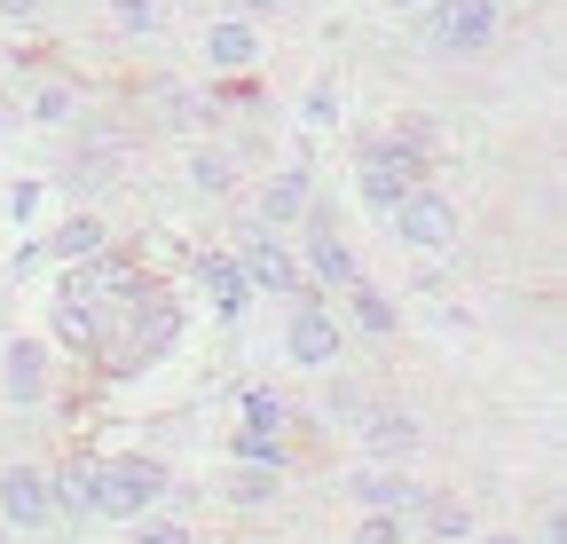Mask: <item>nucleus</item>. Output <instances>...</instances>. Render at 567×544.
<instances>
[{"label": "nucleus", "mask_w": 567, "mask_h": 544, "mask_svg": "<svg viewBox=\"0 0 567 544\" xmlns=\"http://www.w3.org/2000/svg\"><path fill=\"white\" fill-rule=\"evenodd\" d=\"M237 434H300L292 394L268 387V379H245V387H237Z\"/></svg>", "instance_id": "16"}, {"label": "nucleus", "mask_w": 567, "mask_h": 544, "mask_svg": "<svg viewBox=\"0 0 567 544\" xmlns=\"http://www.w3.org/2000/svg\"><path fill=\"white\" fill-rule=\"evenodd\" d=\"M347 356V324L323 292H300L292 308H284V363L292 371H339Z\"/></svg>", "instance_id": "5"}, {"label": "nucleus", "mask_w": 567, "mask_h": 544, "mask_svg": "<svg viewBox=\"0 0 567 544\" xmlns=\"http://www.w3.org/2000/svg\"><path fill=\"white\" fill-rule=\"evenodd\" d=\"M417 32L434 55H488L496 40H505V0H425L417 9Z\"/></svg>", "instance_id": "2"}, {"label": "nucleus", "mask_w": 567, "mask_h": 544, "mask_svg": "<svg viewBox=\"0 0 567 544\" xmlns=\"http://www.w3.org/2000/svg\"><path fill=\"white\" fill-rule=\"evenodd\" d=\"M111 32L118 40H158L166 32V0H111Z\"/></svg>", "instance_id": "23"}, {"label": "nucleus", "mask_w": 567, "mask_h": 544, "mask_svg": "<svg viewBox=\"0 0 567 544\" xmlns=\"http://www.w3.org/2000/svg\"><path fill=\"white\" fill-rule=\"evenodd\" d=\"M481 521H473V505L457 497V490H425L417 497V513H410V536H434V544H465Z\"/></svg>", "instance_id": "19"}, {"label": "nucleus", "mask_w": 567, "mask_h": 544, "mask_svg": "<svg viewBox=\"0 0 567 544\" xmlns=\"http://www.w3.org/2000/svg\"><path fill=\"white\" fill-rule=\"evenodd\" d=\"M473 544H528L520 528H473Z\"/></svg>", "instance_id": "32"}, {"label": "nucleus", "mask_w": 567, "mask_h": 544, "mask_svg": "<svg viewBox=\"0 0 567 544\" xmlns=\"http://www.w3.org/2000/svg\"><path fill=\"white\" fill-rule=\"evenodd\" d=\"M205 63L221 80H252V63H260V24L252 17H213L205 24Z\"/></svg>", "instance_id": "15"}, {"label": "nucleus", "mask_w": 567, "mask_h": 544, "mask_svg": "<svg viewBox=\"0 0 567 544\" xmlns=\"http://www.w3.org/2000/svg\"><path fill=\"white\" fill-rule=\"evenodd\" d=\"M95 497H103V528H126L174 497V465L158 450H111L95 458Z\"/></svg>", "instance_id": "1"}, {"label": "nucleus", "mask_w": 567, "mask_h": 544, "mask_svg": "<svg viewBox=\"0 0 567 544\" xmlns=\"http://www.w3.org/2000/svg\"><path fill=\"white\" fill-rule=\"evenodd\" d=\"M182 174H189V189H197V197H237V158H229L221 143L182 151Z\"/></svg>", "instance_id": "20"}, {"label": "nucleus", "mask_w": 567, "mask_h": 544, "mask_svg": "<svg viewBox=\"0 0 567 544\" xmlns=\"http://www.w3.org/2000/svg\"><path fill=\"white\" fill-rule=\"evenodd\" d=\"M24 119L32 126H80L87 119V88L71 80V72H40L32 95H24Z\"/></svg>", "instance_id": "18"}, {"label": "nucleus", "mask_w": 567, "mask_h": 544, "mask_svg": "<svg viewBox=\"0 0 567 544\" xmlns=\"http://www.w3.org/2000/svg\"><path fill=\"white\" fill-rule=\"evenodd\" d=\"M386 134H402V143H410L417 158H434V151H442V126H434V119H425V111H402V119H394Z\"/></svg>", "instance_id": "27"}, {"label": "nucleus", "mask_w": 567, "mask_h": 544, "mask_svg": "<svg viewBox=\"0 0 567 544\" xmlns=\"http://www.w3.org/2000/svg\"><path fill=\"white\" fill-rule=\"evenodd\" d=\"M0 544H9V528H0Z\"/></svg>", "instance_id": "34"}, {"label": "nucleus", "mask_w": 567, "mask_h": 544, "mask_svg": "<svg viewBox=\"0 0 567 544\" xmlns=\"http://www.w3.org/2000/svg\"><path fill=\"white\" fill-rule=\"evenodd\" d=\"M95 339H103V316H95V300H55V308H48V348H55V356H71V363L87 371Z\"/></svg>", "instance_id": "17"}, {"label": "nucleus", "mask_w": 567, "mask_h": 544, "mask_svg": "<svg viewBox=\"0 0 567 544\" xmlns=\"http://www.w3.org/2000/svg\"><path fill=\"white\" fill-rule=\"evenodd\" d=\"M9 277L24 285V277H48V245H40V229H24L17 237V253H9Z\"/></svg>", "instance_id": "28"}, {"label": "nucleus", "mask_w": 567, "mask_h": 544, "mask_svg": "<svg viewBox=\"0 0 567 544\" xmlns=\"http://www.w3.org/2000/svg\"><path fill=\"white\" fill-rule=\"evenodd\" d=\"M48 9V0H0V24H32Z\"/></svg>", "instance_id": "31"}, {"label": "nucleus", "mask_w": 567, "mask_h": 544, "mask_svg": "<svg viewBox=\"0 0 567 544\" xmlns=\"http://www.w3.org/2000/svg\"><path fill=\"white\" fill-rule=\"evenodd\" d=\"M354 434H363V458H379V465H410L425 450V419L410 411L402 394L363 402V411H354Z\"/></svg>", "instance_id": "10"}, {"label": "nucleus", "mask_w": 567, "mask_h": 544, "mask_svg": "<svg viewBox=\"0 0 567 544\" xmlns=\"http://www.w3.org/2000/svg\"><path fill=\"white\" fill-rule=\"evenodd\" d=\"M339 497L354 505V513H417V497H425V482H417V473L410 465H379V458H363V465H354L347 473V482H339Z\"/></svg>", "instance_id": "11"}, {"label": "nucleus", "mask_w": 567, "mask_h": 544, "mask_svg": "<svg viewBox=\"0 0 567 544\" xmlns=\"http://www.w3.org/2000/svg\"><path fill=\"white\" fill-rule=\"evenodd\" d=\"M229 253H237V268H245L252 300H284V308H292V300L308 292V277H300V253H292V237H276V229H252V222H245V237H237Z\"/></svg>", "instance_id": "6"}, {"label": "nucleus", "mask_w": 567, "mask_h": 544, "mask_svg": "<svg viewBox=\"0 0 567 544\" xmlns=\"http://www.w3.org/2000/svg\"><path fill=\"white\" fill-rule=\"evenodd\" d=\"M386 229L410 245V253H450L457 237H465V214H457V197L442 189V182H417V189H402L394 197V214H386Z\"/></svg>", "instance_id": "4"}, {"label": "nucleus", "mask_w": 567, "mask_h": 544, "mask_svg": "<svg viewBox=\"0 0 567 544\" xmlns=\"http://www.w3.org/2000/svg\"><path fill=\"white\" fill-rule=\"evenodd\" d=\"M363 402H371V394L354 387V379H331V394H323V419H331V427H339V419L354 427V411H363Z\"/></svg>", "instance_id": "29"}, {"label": "nucleus", "mask_w": 567, "mask_h": 544, "mask_svg": "<svg viewBox=\"0 0 567 544\" xmlns=\"http://www.w3.org/2000/svg\"><path fill=\"white\" fill-rule=\"evenodd\" d=\"M354 544H410L402 513H354Z\"/></svg>", "instance_id": "26"}, {"label": "nucleus", "mask_w": 567, "mask_h": 544, "mask_svg": "<svg viewBox=\"0 0 567 544\" xmlns=\"http://www.w3.org/2000/svg\"><path fill=\"white\" fill-rule=\"evenodd\" d=\"M276 497H284V473H260V465H229V505L260 513V505H276Z\"/></svg>", "instance_id": "24"}, {"label": "nucleus", "mask_w": 567, "mask_h": 544, "mask_svg": "<svg viewBox=\"0 0 567 544\" xmlns=\"http://www.w3.org/2000/svg\"><path fill=\"white\" fill-rule=\"evenodd\" d=\"M0 214L17 222V237L40 229V222H48V182H40V174H17L9 189H0Z\"/></svg>", "instance_id": "21"}, {"label": "nucleus", "mask_w": 567, "mask_h": 544, "mask_svg": "<svg viewBox=\"0 0 567 544\" xmlns=\"http://www.w3.org/2000/svg\"><path fill=\"white\" fill-rule=\"evenodd\" d=\"M0 528L9 536H55V497H48V465L40 458L0 465Z\"/></svg>", "instance_id": "8"}, {"label": "nucleus", "mask_w": 567, "mask_h": 544, "mask_svg": "<svg viewBox=\"0 0 567 544\" xmlns=\"http://www.w3.org/2000/svg\"><path fill=\"white\" fill-rule=\"evenodd\" d=\"M182 277L205 292V308L221 316L229 331L245 324V308H252V285H245V268H237V253H229V245H189V253H182Z\"/></svg>", "instance_id": "9"}, {"label": "nucleus", "mask_w": 567, "mask_h": 544, "mask_svg": "<svg viewBox=\"0 0 567 544\" xmlns=\"http://www.w3.org/2000/svg\"><path fill=\"white\" fill-rule=\"evenodd\" d=\"M394 9H402V17H417V9H425V0H394Z\"/></svg>", "instance_id": "33"}, {"label": "nucleus", "mask_w": 567, "mask_h": 544, "mask_svg": "<svg viewBox=\"0 0 567 544\" xmlns=\"http://www.w3.org/2000/svg\"><path fill=\"white\" fill-rule=\"evenodd\" d=\"M300 119H308V126H339V88H331V80H316V88L300 95Z\"/></svg>", "instance_id": "30"}, {"label": "nucleus", "mask_w": 567, "mask_h": 544, "mask_svg": "<svg viewBox=\"0 0 567 544\" xmlns=\"http://www.w3.org/2000/svg\"><path fill=\"white\" fill-rule=\"evenodd\" d=\"M229 465L284 473V465H292V434H229Z\"/></svg>", "instance_id": "22"}, {"label": "nucleus", "mask_w": 567, "mask_h": 544, "mask_svg": "<svg viewBox=\"0 0 567 544\" xmlns=\"http://www.w3.org/2000/svg\"><path fill=\"white\" fill-rule=\"evenodd\" d=\"M111 237H118V229H111V214H95V206H71V214H48V222H40L48 268H71V260H95V253H103Z\"/></svg>", "instance_id": "14"}, {"label": "nucleus", "mask_w": 567, "mask_h": 544, "mask_svg": "<svg viewBox=\"0 0 567 544\" xmlns=\"http://www.w3.org/2000/svg\"><path fill=\"white\" fill-rule=\"evenodd\" d=\"M126 544H197V528L182 521V513H142V521H126Z\"/></svg>", "instance_id": "25"}, {"label": "nucleus", "mask_w": 567, "mask_h": 544, "mask_svg": "<svg viewBox=\"0 0 567 544\" xmlns=\"http://www.w3.org/2000/svg\"><path fill=\"white\" fill-rule=\"evenodd\" d=\"M308 206H316V174H308V166H276V174L252 189V214H245V222L284 237V229H300V222H308Z\"/></svg>", "instance_id": "13"}, {"label": "nucleus", "mask_w": 567, "mask_h": 544, "mask_svg": "<svg viewBox=\"0 0 567 544\" xmlns=\"http://www.w3.org/2000/svg\"><path fill=\"white\" fill-rule=\"evenodd\" d=\"M331 308H339L347 339H363V348H394V339H402V300H394L379 277H354Z\"/></svg>", "instance_id": "12"}, {"label": "nucleus", "mask_w": 567, "mask_h": 544, "mask_svg": "<svg viewBox=\"0 0 567 544\" xmlns=\"http://www.w3.org/2000/svg\"><path fill=\"white\" fill-rule=\"evenodd\" d=\"M0 402H17V411H48L55 402V348L40 331L0 339Z\"/></svg>", "instance_id": "7"}, {"label": "nucleus", "mask_w": 567, "mask_h": 544, "mask_svg": "<svg viewBox=\"0 0 567 544\" xmlns=\"http://www.w3.org/2000/svg\"><path fill=\"white\" fill-rule=\"evenodd\" d=\"M425 166H434V158H417V151L402 143V134H371V143H354V197H363V206H371V214L386 222L402 189L434 182Z\"/></svg>", "instance_id": "3"}]
</instances>
